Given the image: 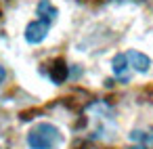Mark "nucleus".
Wrapping results in <instances>:
<instances>
[{
    "instance_id": "7",
    "label": "nucleus",
    "mask_w": 153,
    "mask_h": 149,
    "mask_svg": "<svg viewBox=\"0 0 153 149\" xmlns=\"http://www.w3.org/2000/svg\"><path fill=\"white\" fill-rule=\"evenodd\" d=\"M4 82H7V67L0 63V86H2Z\"/></svg>"
},
{
    "instance_id": "2",
    "label": "nucleus",
    "mask_w": 153,
    "mask_h": 149,
    "mask_svg": "<svg viewBox=\"0 0 153 149\" xmlns=\"http://www.w3.org/2000/svg\"><path fill=\"white\" fill-rule=\"evenodd\" d=\"M88 115V139L92 141H111L117 126H115V118H113V109L103 103L97 101L86 109Z\"/></svg>"
},
{
    "instance_id": "6",
    "label": "nucleus",
    "mask_w": 153,
    "mask_h": 149,
    "mask_svg": "<svg viewBox=\"0 0 153 149\" xmlns=\"http://www.w3.org/2000/svg\"><path fill=\"white\" fill-rule=\"evenodd\" d=\"M130 141L138 143L140 149H153V132H134Z\"/></svg>"
},
{
    "instance_id": "1",
    "label": "nucleus",
    "mask_w": 153,
    "mask_h": 149,
    "mask_svg": "<svg viewBox=\"0 0 153 149\" xmlns=\"http://www.w3.org/2000/svg\"><path fill=\"white\" fill-rule=\"evenodd\" d=\"M57 17H59V9L53 4V0H38V4H36V17L27 23V28L23 32V40L30 46L42 44L48 38V34H51V30L55 25Z\"/></svg>"
},
{
    "instance_id": "4",
    "label": "nucleus",
    "mask_w": 153,
    "mask_h": 149,
    "mask_svg": "<svg viewBox=\"0 0 153 149\" xmlns=\"http://www.w3.org/2000/svg\"><path fill=\"white\" fill-rule=\"evenodd\" d=\"M111 74H113V78L117 82H124V84H128L132 80L134 72L130 67V61H128V55L126 53H120V55L113 57V61H111Z\"/></svg>"
},
{
    "instance_id": "5",
    "label": "nucleus",
    "mask_w": 153,
    "mask_h": 149,
    "mask_svg": "<svg viewBox=\"0 0 153 149\" xmlns=\"http://www.w3.org/2000/svg\"><path fill=\"white\" fill-rule=\"evenodd\" d=\"M126 55H128V61L134 74H147L151 69V59L143 55L140 51H126Z\"/></svg>"
},
{
    "instance_id": "3",
    "label": "nucleus",
    "mask_w": 153,
    "mask_h": 149,
    "mask_svg": "<svg viewBox=\"0 0 153 149\" xmlns=\"http://www.w3.org/2000/svg\"><path fill=\"white\" fill-rule=\"evenodd\" d=\"M27 149H61L65 145L63 130L53 122H38L25 134Z\"/></svg>"
}]
</instances>
